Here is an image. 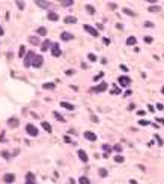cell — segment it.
Segmentation results:
<instances>
[{
    "label": "cell",
    "instance_id": "obj_11",
    "mask_svg": "<svg viewBox=\"0 0 164 184\" xmlns=\"http://www.w3.org/2000/svg\"><path fill=\"white\" fill-rule=\"evenodd\" d=\"M26 184H35V175L32 172H29L26 175Z\"/></svg>",
    "mask_w": 164,
    "mask_h": 184
},
{
    "label": "cell",
    "instance_id": "obj_40",
    "mask_svg": "<svg viewBox=\"0 0 164 184\" xmlns=\"http://www.w3.org/2000/svg\"><path fill=\"white\" fill-rule=\"evenodd\" d=\"M145 42H149V44H151V42H152V38H151V36H145Z\"/></svg>",
    "mask_w": 164,
    "mask_h": 184
},
{
    "label": "cell",
    "instance_id": "obj_10",
    "mask_svg": "<svg viewBox=\"0 0 164 184\" xmlns=\"http://www.w3.org/2000/svg\"><path fill=\"white\" fill-rule=\"evenodd\" d=\"M78 157H80V160H81V162H84V163H86L87 160H89L87 154L84 152V151H83V149H78Z\"/></svg>",
    "mask_w": 164,
    "mask_h": 184
},
{
    "label": "cell",
    "instance_id": "obj_19",
    "mask_svg": "<svg viewBox=\"0 0 164 184\" xmlns=\"http://www.w3.org/2000/svg\"><path fill=\"white\" fill-rule=\"evenodd\" d=\"M41 125H42V128H44V130H45V132L51 133V125H50V124H48V122H45V121H44V122L41 124Z\"/></svg>",
    "mask_w": 164,
    "mask_h": 184
},
{
    "label": "cell",
    "instance_id": "obj_31",
    "mask_svg": "<svg viewBox=\"0 0 164 184\" xmlns=\"http://www.w3.org/2000/svg\"><path fill=\"white\" fill-rule=\"evenodd\" d=\"M114 162H116V163H122V162H123V157H122V156H116V157H114Z\"/></svg>",
    "mask_w": 164,
    "mask_h": 184
},
{
    "label": "cell",
    "instance_id": "obj_27",
    "mask_svg": "<svg viewBox=\"0 0 164 184\" xmlns=\"http://www.w3.org/2000/svg\"><path fill=\"white\" fill-rule=\"evenodd\" d=\"M78 181H80V184H90V181L87 180L86 177H81V178H80Z\"/></svg>",
    "mask_w": 164,
    "mask_h": 184
},
{
    "label": "cell",
    "instance_id": "obj_35",
    "mask_svg": "<svg viewBox=\"0 0 164 184\" xmlns=\"http://www.w3.org/2000/svg\"><path fill=\"white\" fill-rule=\"evenodd\" d=\"M2 157H3V158H6V160H8V158H9V154L6 152V151H2Z\"/></svg>",
    "mask_w": 164,
    "mask_h": 184
},
{
    "label": "cell",
    "instance_id": "obj_9",
    "mask_svg": "<svg viewBox=\"0 0 164 184\" xmlns=\"http://www.w3.org/2000/svg\"><path fill=\"white\" fill-rule=\"evenodd\" d=\"M60 39L62 41H71V39H74V35H71L69 32H62Z\"/></svg>",
    "mask_w": 164,
    "mask_h": 184
},
{
    "label": "cell",
    "instance_id": "obj_22",
    "mask_svg": "<svg viewBox=\"0 0 164 184\" xmlns=\"http://www.w3.org/2000/svg\"><path fill=\"white\" fill-rule=\"evenodd\" d=\"M86 11L90 14V15H94V14H95V8H94V6H90V5H87V6H86Z\"/></svg>",
    "mask_w": 164,
    "mask_h": 184
},
{
    "label": "cell",
    "instance_id": "obj_48",
    "mask_svg": "<svg viewBox=\"0 0 164 184\" xmlns=\"http://www.w3.org/2000/svg\"><path fill=\"white\" fill-rule=\"evenodd\" d=\"M157 121H158V122H161V124H164V119H163V118H158Z\"/></svg>",
    "mask_w": 164,
    "mask_h": 184
},
{
    "label": "cell",
    "instance_id": "obj_50",
    "mask_svg": "<svg viewBox=\"0 0 164 184\" xmlns=\"http://www.w3.org/2000/svg\"><path fill=\"white\" fill-rule=\"evenodd\" d=\"M161 92H163V94H164V86H163V88H161Z\"/></svg>",
    "mask_w": 164,
    "mask_h": 184
},
{
    "label": "cell",
    "instance_id": "obj_26",
    "mask_svg": "<svg viewBox=\"0 0 164 184\" xmlns=\"http://www.w3.org/2000/svg\"><path fill=\"white\" fill-rule=\"evenodd\" d=\"M29 42H32V44H38L39 39H38L36 36H30V38H29Z\"/></svg>",
    "mask_w": 164,
    "mask_h": 184
},
{
    "label": "cell",
    "instance_id": "obj_3",
    "mask_svg": "<svg viewBox=\"0 0 164 184\" xmlns=\"http://www.w3.org/2000/svg\"><path fill=\"white\" fill-rule=\"evenodd\" d=\"M36 56L33 52H29L26 56V59H24V67H30L32 65V62H33V57Z\"/></svg>",
    "mask_w": 164,
    "mask_h": 184
},
{
    "label": "cell",
    "instance_id": "obj_21",
    "mask_svg": "<svg viewBox=\"0 0 164 184\" xmlns=\"http://www.w3.org/2000/svg\"><path fill=\"white\" fill-rule=\"evenodd\" d=\"M136 42H137V39H136L134 36H130V38L127 39V44H128V45H134Z\"/></svg>",
    "mask_w": 164,
    "mask_h": 184
},
{
    "label": "cell",
    "instance_id": "obj_44",
    "mask_svg": "<svg viewBox=\"0 0 164 184\" xmlns=\"http://www.w3.org/2000/svg\"><path fill=\"white\" fill-rule=\"evenodd\" d=\"M145 26H146V27H154V24H152V23H149V21H147V23H145Z\"/></svg>",
    "mask_w": 164,
    "mask_h": 184
},
{
    "label": "cell",
    "instance_id": "obj_34",
    "mask_svg": "<svg viewBox=\"0 0 164 184\" xmlns=\"http://www.w3.org/2000/svg\"><path fill=\"white\" fill-rule=\"evenodd\" d=\"M99 175H101V177H107V171H105V169H99Z\"/></svg>",
    "mask_w": 164,
    "mask_h": 184
},
{
    "label": "cell",
    "instance_id": "obj_39",
    "mask_svg": "<svg viewBox=\"0 0 164 184\" xmlns=\"http://www.w3.org/2000/svg\"><path fill=\"white\" fill-rule=\"evenodd\" d=\"M155 139L158 140V143H160V145H163V139H161V137L158 136V134H155Z\"/></svg>",
    "mask_w": 164,
    "mask_h": 184
},
{
    "label": "cell",
    "instance_id": "obj_42",
    "mask_svg": "<svg viewBox=\"0 0 164 184\" xmlns=\"http://www.w3.org/2000/svg\"><path fill=\"white\" fill-rule=\"evenodd\" d=\"M121 149H122V147H121V145H114V151H118V152H119Z\"/></svg>",
    "mask_w": 164,
    "mask_h": 184
},
{
    "label": "cell",
    "instance_id": "obj_8",
    "mask_svg": "<svg viewBox=\"0 0 164 184\" xmlns=\"http://www.w3.org/2000/svg\"><path fill=\"white\" fill-rule=\"evenodd\" d=\"M107 88H109V86H107V83H99L98 86H95V88L92 89V92H104Z\"/></svg>",
    "mask_w": 164,
    "mask_h": 184
},
{
    "label": "cell",
    "instance_id": "obj_4",
    "mask_svg": "<svg viewBox=\"0 0 164 184\" xmlns=\"http://www.w3.org/2000/svg\"><path fill=\"white\" fill-rule=\"evenodd\" d=\"M118 82H119V85H121V86L127 88V86H128V85L131 83V79H130V77H125V76H122V77H119V80H118Z\"/></svg>",
    "mask_w": 164,
    "mask_h": 184
},
{
    "label": "cell",
    "instance_id": "obj_43",
    "mask_svg": "<svg viewBox=\"0 0 164 184\" xmlns=\"http://www.w3.org/2000/svg\"><path fill=\"white\" fill-rule=\"evenodd\" d=\"M103 148H104V151H110V147H109V145H103Z\"/></svg>",
    "mask_w": 164,
    "mask_h": 184
},
{
    "label": "cell",
    "instance_id": "obj_46",
    "mask_svg": "<svg viewBox=\"0 0 164 184\" xmlns=\"http://www.w3.org/2000/svg\"><path fill=\"white\" fill-rule=\"evenodd\" d=\"M121 70H122V71H128V68H127L125 65H121Z\"/></svg>",
    "mask_w": 164,
    "mask_h": 184
},
{
    "label": "cell",
    "instance_id": "obj_12",
    "mask_svg": "<svg viewBox=\"0 0 164 184\" xmlns=\"http://www.w3.org/2000/svg\"><path fill=\"white\" fill-rule=\"evenodd\" d=\"M84 137H86L87 140H92V142H94V140H96V134L92 132H86L84 133Z\"/></svg>",
    "mask_w": 164,
    "mask_h": 184
},
{
    "label": "cell",
    "instance_id": "obj_29",
    "mask_svg": "<svg viewBox=\"0 0 164 184\" xmlns=\"http://www.w3.org/2000/svg\"><path fill=\"white\" fill-rule=\"evenodd\" d=\"M87 57H89V61H90V62H95L96 61V56L94 54V53H89V56H87Z\"/></svg>",
    "mask_w": 164,
    "mask_h": 184
},
{
    "label": "cell",
    "instance_id": "obj_25",
    "mask_svg": "<svg viewBox=\"0 0 164 184\" xmlns=\"http://www.w3.org/2000/svg\"><path fill=\"white\" fill-rule=\"evenodd\" d=\"M38 35H47V29L45 27H39L38 29Z\"/></svg>",
    "mask_w": 164,
    "mask_h": 184
},
{
    "label": "cell",
    "instance_id": "obj_47",
    "mask_svg": "<svg viewBox=\"0 0 164 184\" xmlns=\"http://www.w3.org/2000/svg\"><path fill=\"white\" fill-rule=\"evenodd\" d=\"M109 5H110V8H112V9L116 8V3H109Z\"/></svg>",
    "mask_w": 164,
    "mask_h": 184
},
{
    "label": "cell",
    "instance_id": "obj_7",
    "mask_svg": "<svg viewBox=\"0 0 164 184\" xmlns=\"http://www.w3.org/2000/svg\"><path fill=\"white\" fill-rule=\"evenodd\" d=\"M84 30H86L87 33H90L92 36H98V30L94 29L92 26H89V24H84Z\"/></svg>",
    "mask_w": 164,
    "mask_h": 184
},
{
    "label": "cell",
    "instance_id": "obj_30",
    "mask_svg": "<svg viewBox=\"0 0 164 184\" xmlns=\"http://www.w3.org/2000/svg\"><path fill=\"white\" fill-rule=\"evenodd\" d=\"M24 50H26V48H24V45H20V52H18V54H20L21 57L24 56Z\"/></svg>",
    "mask_w": 164,
    "mask_h": 184
},
{
    "label": "cell",
    "instance_id": "obj_36",
    "mask_svg": "<svg viewBox=\"0 0 164 184\" xmlns=\"http://www.w3.org/2000/svg\"><path fill=\"white\" fill-rule=\"evenodd\" d=\"M103 76H104V72H99L98 76H95V77H94V80H95V82H96V80H99V79H101Z\"/></svg>",
    "mask_w": 164,
    "mask_h": 184
},
{
    "label": "cell",
    "instance_id": "obj_20",
    "mask_svg": "<svg viewBox=\"0 0 164 184\" xmlns=\"http://www.w3.org/2000/svg\"><path fill=\"white\" fill-rule=\"evenodd\" d=\"M53 115H54V118H56L57 121H60V122H65V118H63V116H62L59 112H53Z\"/></svg>",
    "mask_w": 164,
    "mask_h": 184
},
{
    "label": "cell",
    "instance_id": "obj_33",
    "mask_svg": "<svg viewBox=\"0 0 164 184\" xmlns=\"http://www.w3.org/2000/svg\"><path fill=\"white\" fill-rule=\"evenodd\" d=\"M112 94H121V89H119V88H116V86H113V89H112Z\"/></svg>",
    "mask_w": 164,
    "mask_h": 184
},
{
    "label": "cell",
    "instance_id": "obj_14",
    "mask_svg": "<svg viewBox=\"0 0 164 184\" xmlns=\"http://www.w3.org/2000/svg\"><path fill=\"white\" fill-rule=\"evenodd\" d=\"M60 107H65L66 110H74V106L71 104V103H66V101H62V103H60Z\"/></svg>",
    "mask_w": 164,
    "mask_h": 184
},
{
    "label": "cell",
    "instance_id": "obj_5",
    "mask_svg": "<svg viewBox=\"0 0 164 184\" xmlns=\"http://www.w3.org/2000/svg\"><path fill=\"white\" fill-rule=\"evenodd\" d=\"M51 54L54 56V57H59L62 54V52H60V47H59V44H53V47H51Z\"/></svg>",
    "mask_w": 164,
    "mask_h": 184
},
{
    "label": "cell",
    "instance_id": "obj_32",
    "mask_svg": "<svg viewBox=\"0 0 164 184\" xmlns=\"http://www.w3.org/2000/svg\"><path fill=\"white\" fill-rule=\"evenodd\" d=\"M17 6L20 11H23V9H24V3H23V2H17Z\"/></svg>",
    "mask_w": 164,
    "mask_h": 184
},
{
    "label": "cell",
    "instance_id": "obj_41",
    "mask_svg": "<svg viewBox=\"0 0 164 184\" xmlns=\"http://www.w3.org/2000/svg\"><path fill=\"white\" fill-rule=\"evenodd\" d=\"M157 109H158V110H163V109H164V106L161 104V103H158V104H157Z\"/></svg>",
    "mask_w": 164,
    "mask_h": 184
},
{
    "label": "cell",
    "instance_id": "obj_49",
    "mask_svg": "<svg viewBox=\"0 0 164 184\" xmlns=\"http://www.w3.org/2000/svg\"><path fill=\"white\" fill-rule=\"evenodd\" d=\"M3 35V29H2V27H0V36Z\"/></svg>",
    "mask_w": 164,
    "mask_h": 184
},
{
    "label": "cell",
    "instance_id": "obj_17",
    "mask_svg": "<svg viewBox=\"0 0 164 184\" xmlns=\"http://www.w3.org/2000/svg\"><path fill=\"white\" fill-rule=\"evenodd\" d=\"M48 20H51V21H57V20H59V15H57L56 12H48Z\"/></svg>",
    "mask_w": 164,
    "mask_h": 184
},
{
    "label": "cell",
    "instance_id": "obj_1",
    "mask_svg": "<svg viewBox=\"0 0 164 184\" xmlns=\"http://www.w3.org/2000/svg\"><path fill=\"white\" fill-rule=\"evenodd\" d=\"M26 132L29 136H38V128L35 127L33 124H27L26 125Z\"/></svg>",
    "mask_w": 164,
    "mask_h": 184
},
{
    "label": "cell",
    "instance_id": "obj_38",
    "mask_svg": "<svg viewBox=\"0 0 164 184\" xmlns=\"http://www.w3.org/2000/svg\"><path fill=\"white\" fill-rule=\"evenodd\" d=\"M149 11H151V12H157V11H160V8H157V6H151Z\"/></svg>",
    "mask_w": 164,
    "mask_h": 184
},
{
    "label": "cell",
    "instance_id": "obj_28",
    "mask_svg": "<svg viewBox=\"0 0 164 184\" xmlns=\"http://www.w3.org/2000/svg\"><path fill=\"white\" fill-rule=\"evenodd\" d=\"M74 2L72 0H65V2H62V6H71Z\"/></svg>",
    "mask_w": 164,
    "mask_h": 184
},
{
    "label": "cell",
    "instance_id": "obj_23",
    "mask_svg": "<svg viewBox=\"0 0 164 184\" xmlns=\"http://www.w3.org/2000/svg\"><path fill=\"white\" fill-rule=\"evenodd\" d=\"M54 86H56L54 83H44L42 88H44V89H54Z\"/></svg>",
    "mask_w": 164,
    "mask_h": 184
},
{
    "label": "cell",
    "instance_id": "obj_13",
    "mask_svg": "<svg viewBox=\"0 0 164 184\" xmlns=\"http://www.w3.org/2000/svg\"><path fill=\"white\" fill-rule=\"evenodd\" d=\"M63 21H65L66 24H74V23H77V18L69 15V17H65V20H63Z\"/></svg>",
    "mask_w": 164,
    "mask_h": 184
},
{
    "label": "cell",
    "instance_id": "obj_37",
    "mask_svg": "<svg viewBox=\"0 0 164 184\" xmlns=\"http://www.w3.org/2000/svg\"><path fill=\"white\" fill-rule=\"evenodd\" d=\"M138 124H140V125H149V122H147V121H145V119H140V121H138Z\"/></svg>",
    "mask_w": 164,
    "mask_h": 184
},
{
    "label": "cell",
    "instance_id": "obj_15",
    "mask_svg": "<svg viewBox=\"0 0 164 184\" xmlns=\"http://www.w3.org/2000/svg\"><path fill=\"white\" fill-rule=\"evenodd\" d=\"M8 124H9V127H18V119L17 118H11V119H8Z\"/></svg>",
    "mask_w": 164,
    "mask_h": 184
},
{
    "label": "cell",
    "instance_id": "obj_2",
    "mask_svg": "<svg viewBox=\"0 0 164 184\" xmlns=\"http://www.w3.org/2000/svg\"><path fill=\"white\" fill-rule=\"evenodd\" d=\"M42 63H44V57H42V56H35L33 62H32V67H35V68H39V67H42Z\"/></svg>",
    "mask_w": 164,
    "mask_h": 184
},
{
    "label": "cell",
    "instance_id": "obj_18",
    "mask_svg": "<svg viewBox=\"0 0 164 184\" xmlns=\"http://www.w3.org/2000/svg\"><path fill=\"white\" fill-rule=\"evenodd\" d=\"M36 5H38L39 8H44V9L50 8V3H48V2H36Z\"/></svg>",
    "mask_w": 164,
    "mask_h": 184
},
{
    "label": "cell",
    "instance_id": "obj_6",
    "mask_svg": "<svg viewBox=\"0 0 164 184\" xmlns=\"http://www.w3.org/2000/svg\"><path fill=\"white\" fill-rule=\"evenodd\" d=\"M3 181L6 184H11L15 181V175L14 174H5V177H3Z\"/></svg>",
    "mask_w": 164,
    "mask_h": 184
},
{
    "label": "cell",
    "instance_id": "obj_16",
    "mask_svg": "<svg viewBox=\"0 0 164 184\" xmlns=\"http://www.w3.org/2000/svg\"><path fill=\"white\" fill-rule=\"evenodd\" d=\"M50 44H51V42H50L48 39H45V41L42 42V47H41V50H42V52H47V50L50 48Z\"/></svg>",
    "mask_w": 164,
    "mask_h": 184
},
{
    "label": "cell",
    "instance_id": "obj_45",
    "mask_svg": "<svg viewBox=\"0 0 164 184\" xmlns=\"http://www.w3.org/2000/svg\"><path fill=\"white\" fill-rule=\"evenodd\" d=\"M66 74H68V76H72V74H74V71H72V70H68V71H66Z\"/></svg>",
    "mask_w": 164,
    "mask_h": 184
},
{
    "label": "cell",
    "instance_id": "obj_24",
    "mask_svg": "<svg viewBox=\"0 0 164 184\" xmlns=\"http://www.w3.org/2000/svg\"><path fill=\"white\" fill-rule=\"evenodd\" d=\"M123 14H127V15H130V17H134V15H136V14H134V12H133L131 9H128V8L123 9Z\"/></svg>",
    "mask_w": 164,
    "mask_h": 184
}]
</instances>
